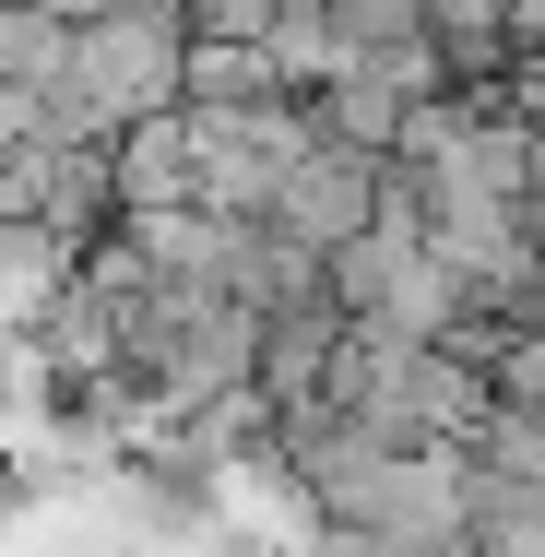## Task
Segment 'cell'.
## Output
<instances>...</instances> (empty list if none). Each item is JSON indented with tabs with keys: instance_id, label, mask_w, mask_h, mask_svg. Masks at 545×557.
I'll return each instance as SVG.
<instances>
[{
	"instance_id": "52a82bcc",
	"label": "cell",
	"mask_w": 545,
	"mask_h": 557,
	"mask_svg": "<svg viewBox=\"0 0 545 557\" xmlns=\"http://www.w3.org/2000/svg\"><path fill=\"white\" fill-rule=\"evenodd\" d=\"M273 60H285V84H297V96H321L332 72L356 60V24H344L332 0H285V12H273Z\"/></svg>"
},
{
	"instance_id": "9c48e42d",
	"label": "cell",
	"mask_w": 545,
	"mask_h": 557,
	"mask_svg": "<svg viewBox=\"0 0 545 557\" xmlns=\"http://www.w3.org/2000/svg\"><path fill=\"white\" fill-rule=\"evenodd\" d=\"M190 12H202V36H273L285 0H190Z\"/></svg>"
},
{
	"instance_id": "ba28073f",
	"label": "cell",
	"mask_w": 545,
	"mask_h": 557,
	"mask_svg": "<svg viewBox=\"0 0 545 557\" xmlns=\"http://www.w3.org/2000/svg\"><path fill=\"white\" fill-rule=\"evenodd\" d=\"M332 12L356 24V48H368V36H416V24H428V0H332Z\"/></svg>"
},
{
	"instance_id": "6da1fadb",
	"label": "cell",
	"mask_w": 545,
	"mask_h": 557,
	"mask_svg": "<svg viewBox=\"0 0 545 557\" xmlns=\"http://www.w3.org/2000/svg\"><path fill=\"white\" fill-rule=\"evenodd\" d=\"M190 36H202L190 0H108V12H84L72 72L48 84L60 143H119L143 108H178L190 96Z\"/></svg>"
},
{
	"instance_id": "277c9868",
	"label": "cell",
	"mask_w": 545,
	"mask_h": 557,
	"mask_svg": "<svg viewBox=\"0 0 545 557\" xmlns=\"http://www.w3.org/2000/svg\"><path fill=\"white\" fill-rule=\"evenodd\" d=\"M380 190H392V154H368V143H309L297 166H285V202L273 225H297L309 249H344V237H368L380 225Z\"/></svg>"
},
{
	"instance_id": "8992f818",
	"label": "cell",
	"mask_w": 545,
	"mask_h": 557,
	"mask_svg": "<svg viewBox=\"0 0 545 557\" xmlns=\"http://www.w3.org/2000/svg\"><path fill=\"white\" fill-rule=\"evenodd\" d=\"M261 96H297L273 36H190V108H261Z\"/></svg>"
},
{
	"instance_id": "3957f363",
	"label": "cell",
	"mask_w": 545,
	"mask_h": 557,
	"mask_svg": "<svg viewBox=\"0 0 545 557\" xmlns=\"http://www.w3.org/2000/svg\"><path fill=\"white\" fill-rule=\"evenodd\" d=\"M438 84H462V72H450V48L416 24V36H368V48L332 72L309 108H321L332 143H368V154H392V143H404V119H416V96H438Z\"/></svg>"
},
{
	"instance_id": "7a4b0ae2",
	"label": "cell",
	"mask_w": 545,
	"mask_h": 557,
	"mask_svg": "<svg viewBox=\"0 0 545 557\" xmlns=\"http://www.w3.org/2000/svg\"><path fill=\"white\" fill-rule=\"evenodd\" d=\"M332 297H344L356 321L404 333V344H450L462 321H474V285H462V261H450L438 237H404V225H368V237H344V249H332Z\"/></svg>"
},
{
	"instance_id": "5b68a950",
	"label": "cell",
	"mask_w": 545,
	"mask_h": 557,
	"mask_svg": "<svg viewBox=\"0 0 545 557\" xmlns=\"http://www.w3.org/2000/svg\"><path fill=\"white\" fill-rule=\"evenodd\" d=\"M119 190H131V214L143 202H202V119H190V96L143 108L119 131Z\"/></svg>"
}]
</instances>
